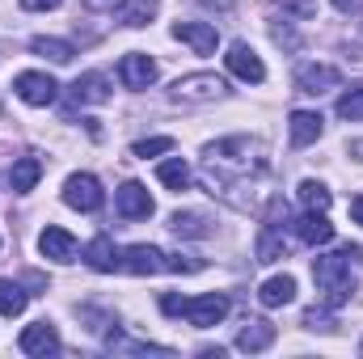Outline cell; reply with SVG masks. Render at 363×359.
<instances>
[{"label":"cell","instance_id":"obj_1","mask_svg":"<svg viewBox=\"0 0 363 359\" xmlns=\"http://www.w3.org/2000/svg\"><path fill=\"white\" fill-rule=\"evenodd\" d=\"M351 258L363 263V250L359 245H347V250H338V254H317L313 258V279H317V287H321V304H330V309H342L351 296H355V275H351Z\"/></svg>","mask_w":363,"mask_h":359},{"label":"cell","instance_id":"obj_2","mask_svg":"<svg viewBox=\"0 0 363 359\" xmlns=\"http://www.w3.org/2000/svg\"><path fill=\"white\" fill-rule=\"evenodd\" d=\"M161 313L186 317L199 330H211V326H220L228 317V296H216V292H207V296H174L169 292V296H161Z\"/></svg>","mask_w":363,"mask_h":359},{"label":"cell","instance_id":"obj_3","mask_svg":"<svg viewBox=\"0 0 363 359\" xmlns=\"http://www.w3.org/2000/svg\"><path fill=\"white\" fill-rule=\"evenodd\" d=\"M224 77H216V72H194V77H182L178 85L169 89L174 101H186V106H199V101H216V97H224Z\"/></svg>","mask_w":363,"mask_h":359},{"label":"cell","instance_id":"obj_4","mask_svg":"<svg viewBox=\"0 0 363 359\" xmlns=\"http://www.w3.org/2000/svg\"><path fill=\"white\" fill-rule=\"evenodd\" d=\"M64 203L77 207V211H97L106 203V190H101V182L93 174H72L64 182Z\"/></svg>","mask_w":363,"mask_h":359},{"label":"cell","instance_id":"obj_5","mask_svg":"<svg viewBox=\"0 0 363 359\" xmlns=\"http://www.w3.org/2000/svg\"><path fill=\"white\" fill-rule=\"evenodd\" d=\"M224 64H228V72L241 77L245 85H262V81H267V68H262V60H258V51H254L250 43H233L228 55H224Z\"/></svg>","mask_w":363,"mask_h":359},{"label":"cell","instance_id":"obj_6","mask_svg":"<svg viewBox=\"0 0 363 359\" xmlns=\"http://www.w3.org/2000/svg\"><path fill=\"white\" fill-rule=\"evenodd\" d=\"M342 85V72L334 68V64H304L300 72H296V89L308 93V97H321V93L338 89Z\"/></svg>","mask_w":363,"mask_h":359},{"label":"cell","instance_id":"obj_7","mask_svg":"<svg viewBox=\"0 0 363 359\" xmlns=\"http://www.w3.org/2000/svg\"><path fill=\"white\" fill-rule=\"evenodd\" d=\"M13 93H17L26 106H51L55 93H60V85H55L47 72H21V77L13 81Z\"/></svg>","mask_w":363,"mask_h":359},{"label":"cell","instance_id":"obj_8","mask_svg":"<svg viewBox=\"0 0 363 359\" xmlns=\"http://www.w3.org/2000/svg\"><path fill=\"white\" fill-rule=\"evenodd\" d=\"M118 267L131 270V275H161V270H169V258L157 245H127L118 254Z\"/></svg>","mask_w":363,"mask_h":359},{"label":"cell","instance_id":"obj_9","mask_svg":"<svg viewBox=\"0 0 363 359\" xmlns=\"http://www.w3.org/2000/svg\"><path fill=\"white\" fill-rule=\"evenodd\" d=\"M114 207H118L123 220H148V216H152V194H148V186H140V182H123Z\"/></svg>","mask_w":363,"mask_h":359},{"label":"cell","instance_id":"obj_10","mask_svg":"<svg viewBox=\"0 0 363 359\" xmlns=\"http://www.w3.org/2000/svg\"><path fill=\"white\" fill-rule=\"evenodd\" d=\"M118 77H123L127 89H148V85L157 81V60H148L144 51H131V55H123Z\"/></svg>","mask_w":363,"mask_h":359},{"label":"cell","instance_id":"obj_11","mask_svg":"<svg viewBox=\"0 0 363 359\" xmlns=\"http://www.w3.org/2000/svg\"><path fill=\"white\" fill-rule=\"evenodd\" d=\"M17 347H21L26 355H55V351H60V334H55L51 321H34V326L21 330Z\"/></svg>","mask_w":363,"mask_h":359},{"label":"cell","instance_id":"obj_12","mask_svg":"<svg viewBox=\"0 0 363 359\" xmlns=\"http://www.w3.org/2000/svg\"><path fill=\"white\" fill-rule=\"evenodd\" d=\"M174 38L190 43L194 55H211V51L220 47V34H216L211 21H178V26H174Z\"/></svg>","mask_w":363,"mask_h":359},{"label":"cell","instance_id":"obj_13","mask_svg":"<svg viewBox=\"0 0 363 359\" xmlns=\"http://www.w3.org/2000/svg\"><path fill=\"white\" fill-rule=\"evenodd\" d=\"M38 250H43V258H51V263H72L77 258V237L68 233V228H43L38 233Z\"/></svg>","mask_w":363,"mask_h":359},{"label":"cell","instance_id":"obj_14","mask_svg":"<svg viewBox=\"0 0 363 359\" xmlns=\"http://www.w3.org/2000/svg\"><path fill=\"white\" fill-rule=\"evenodd\" d=\"M287 131H291V144H296V148H304V144H317V140H321L325 118H321L317 110H291Z\"/></svg>","mask_w":363,"mask_h":359},{"label":"cell","instance_id":"obj_15","mask_svg":"<svg viewBox=\"0 0 363 359\" xmlns=\"http://www.w3.org/2000/svg\"><path fill=\"white\" fill-rule=\"evenodd\" d=\"M68 97H72V106H97V101L110 97V81L101 72H85L68 85Z\"/></svg>","mask_w":363,"mask_h":359},{"label":"cell","instance_id":"obj_16","mask_svg":"<svg viewBox=\"0 0 363 359\" xmlns=\"http://www.w3.org/2000/svg\"><path fill=\"white\" fill-rule=\"evenodd\" d=\"M296 237H300L304 245H330V241H334V224L325 220V211H304V216L296 220Z\"/></svg>","mask_w":363,"mask_h":359},{"label":"cell","instance_id":"obj_17","mask_svg":"<svg viewBox=\"0 0 363 359\" xmlns=\"http://www.w3.org/2000/svg\"><path fill=\"white\" fill-rule=\"evenodd\" d=\"M271 343H274V326H271V321H262V317L245 321V326H241V334H237V347H241L245 355H258V351H267Z\"/></svg>","mask_w":363,"mask_h":359},{"label":"cell","instance_id":"obj_18","mask_svg":"<svg viewBox=\"0 0 363 359\" xmlns=\"http://www.w3.org/2000/svg\"><path fill=\"white\" fill-rule=\"evenodd\" d=\"M258 300L267 304V309H283V304H291L296 300V279L291 275H274L262 283V292H258Z\"/></svg>","mask_w":363,"mask_h":359},{"label":"cell","instance_id":"obj_19","mask_svg":"<svg viewBox=\"0 0 363 359\" xmlns=\"http://www.w3.org/2000/svg\"><path fill=\"white\" fill-rule=\"evenodd\" d=\"M85 263L93 270H114L118 267V250H114V241L110 237H93L89 245H85Z\"/></svg>","mask_w":363,"mask_h":359},{"label":"cell","instance_id":"obj_20","mask_svg":"<svg viewBox=\"0 0 363 359\" xmlns=\"http://www.w3.org/2000/svg\"><path fill=\"white\" fill-rule=\"evenodd\" d=\"M26 304H30V292L21 283H13V279H0V313L4 317H21Z\"/></svg>","mask_w":363,"mask_h":359},{"label":"cell","instance_id":"obj_21","mask_svg":"<svg viewBox=\"0 0 363 359\" xmlns=\"http://www.w3.org/2000/svg\"><path fill=\"white\" fill-rule=\"evenodd\" d=\"M38 178H43V161H38V157H21V161L13 165V174H9V182H13L17 194H30Z\"/></svg>","mask_w":363,"mask_h":359},{"label":"cell","instance_id":"obj_22","mask_svg":"<svg viewBox=\"0 0 363 359\" xmlns=\"http://www.w3.org/2000/svg\"><path fill=\"white\" fill-rule=\"evenodd\" d=\"M157 178H161V186H169V190H186L190 186V165L182 157H169V161L157 165Z\"/></svg>","mask_w":363,"mask_h":359},{"label":"cell","instance_id":"obj_23","mask_svg":"<svg viewBox=\"0 0 363 359\" xmlns=\"http://www.w3.org/2000/svg\"><path fill=\"white\" fill-rule=\"evenodd\" d=\"M30 47H34V55L51 60V64H68V60L77 55V47H72V43H64V38H34Z\"/></svg>","mask_w":363,"mask_h":359},{"label":"cell","instance_id":"obj_24","mask_svg":"<svg viewBox=\"0 0 363 359\" xmlns=\"http://www.w3.org/2000/svg\"><path fill=\"white\" fill-rule=\"evenodd\" d=\"M279 258H287V245H283L279 228L267 224V228H262V237H258V263H279Z\"/></svg>","mask_w":363,"mask_h":359},{"label":"cell","instance_id":"obj_25","mask_svg":"<svg viewBox=\"0 0 363 359\" xmlns=\"http://www.w3.org/2000/svg\"><path fill=\"white\" fill-rule=\"evenodd\" d=\"M169 228L178 233V237H207L211 228H207V216H199V211H178L174 220H169Z\"/></svg>","mask_w":363,"mask_h":359},{"label":"cell","instance_id":"obj_26","mask_svg":"<svg viewBox=\"0 0 363 359\" xmlns=\"http://www.w3.org/2000/svg\"><path fill=\"white\" fill-rule=\"evenodd\" d=\"M330 199H334V194H330V186H325V182H300V203H304V207H308V211H325V207H330Z\"/></svg>","mask_w":363,"mask_h":359},{"label":"cell","instance_id":"obj_27","mask_svg":"<svg viewBox=\"0 0 363 359\" xmlns=\"http://www.w3.org/2000/svg\"><path fill=\"white\" fill-rule=\"evenodd\" d=\"M157 17V0H127L123 4V26H148Z\"/></svg>","mask_w":363,"mask_h":359},{"label":"cell","instance_id":"obj_28","mask_svg":"<svg viewBox=\"0 0 363 359\" xmlns=\"http://www.w3.org/2000/svg\"><path fill=\"white\" fill-rule=\"evenodd\" d=\"M338 118H347V123H363V85H351V89L338 97Z\"/></svg>","mask_w":363,"mask_h":359},{"label":"cell","instance_id":"obj_29","mask_svg":"<svg viewBox=\"0 0 363 359\" xmlns=\"http://www.w3.org/2000/svg\"><path fill=\"white\" fill-rule=\"evenodd\" d=\"M131 153L148 161V157H161V153H174V140H169V136H152V140H140V144H135Z\"/></svg>","mask_w":363,"mask_h":359},{"label":"cell","instance_id":"obj_30","mask_svg":"<svg viewBox=\"0 0 363 359\" xmlns=\"http://www.w3.org/2000/svg\"><path fill=\"white\" fill-rule=\"evenodd\" d=\"M304 326H308V330H334L330 304H321V309H308V313H304Z\"/></svg>","mask_w":363,"mask_h":359},{"label":"cell","instance_id":"obj_31","mask_svg":"<svg viewBox=\"0 0 363 359\" xmlns=\"http://www.w3.org/2000/svg\"><path fill=\"white\" fill-rule=\"evenodd\" d=\"M127 0H85V9H93V13H114V9H123Z\"/></svg>","mask_w":363,"mask_h":359},{"label":"cell","instance_id":"obj_32","mask_svg":"<svg viewBox=\"0 0 363 359\" xmlns=\"http://www.w3.org/2000/svg\"><path fill=\"white\" fill-rule=\"evenodd\" d=\"M64 0H21V9H30V13H47V9H60Z\"/></svg>","mask_w":363,"mask_h":359},{"label":"cell","instance_id":"obj_33","mask_svg":"<svg viewBox=\"0 0 363 359\" xmlns=\"http://www.w3.org/2000/svg\"><path fill=\"white\" fill-rule=\"evenodd\" d=\"M338 13H363V0H334Z\"/></svg>","mask_w":363,"mask_h":359},{"label":"cell","instance_id":"obj_34","mask_svg":"<svg viewBox=\"0 0 363 359\" xmlns=\"http://www.w3.org/2000/svg\"><path fill=\"white\" fill-rule=\"evenodd\" d=\"M351 220H355V224H363V194L351 203Z\"/></svg>","mask_w":363,"mask_h":359},{"label":"cell","instance_id":"obj_35","mask_svg":"<svg viewBox=\"0 0 363 359\" xmlns=\"http://www.w3.org/2000/svg\"><path fill=\"white\" fill-rule=\"evenodd\" d=\"M359 351H363V347H359Z\"/></svg>","mask_w":363,"mask_h":359}]
</instances>
